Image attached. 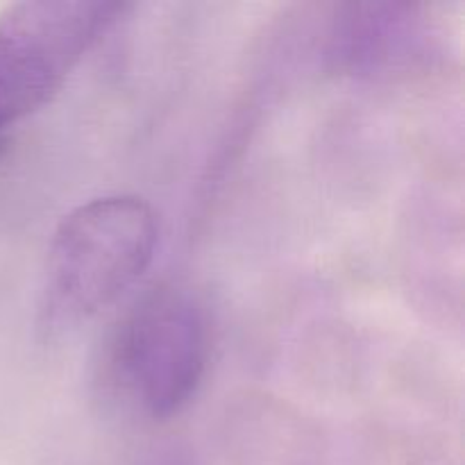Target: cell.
I'll use <instances>...</instances> for the list:
<instances>
[{
  "mask_svg": "<svg viewBox=\"0 0 465 465\" xmlns=\"http://www.w3.org/2000/svg\"><path fill=\"white\" fill-rule=\"evenodd\" d=\"M159 221L139 195H100L54 227L45 257V312L77 322L116 302L154 259Z\"/></svg>",
  "mask_w": 465,
  "mask_h": 465,
  "instance_id": "6da1fadb",
  "label": "cell"
},
{
  "mask_svg": "<svg viewBox=\"0 0 465 465\" xmlns=\"http://www.w3.org/2000/svg\"><path fill=\"white\" fill-rule=\"evenodd\" d=\"M209 322L189 289L157 284L123 316L109 348L118 393L139 413L168 420L195 398L209 363Z\"/></svg>",
  "mask_w": 465,
  "mask_h": 465,
  "instance_id": "7a4b0ae2",
  "label": "cell"
},
{
  "mask_svg": "<svg viewBox=\"0 0 465 465\" xmlns=\"http://www.w3.org/2000/svg\"><path fill=\"white\" fill-rule=\"evenodd\" d=\"M125 9L103 0H23L0 12V148L62 91Z\"/></svg>",
  "mask_w": 465,
  "mask_h": 465,
  "instance_id": "3957f363",
  "label": "cell"
},
{
  "mask_svg": "<svg viewBox=\"0 0 465 465\" xmlns=\"http://www.w3.org/2000/svg\"><path fill=\"white\" fill-rule=\"evenodd\" d=\"M431 48L434 36L413 5H345L330 30V59L339 71L354 75L413 68Z\"/></svg>",
  "mask_w": 465,
  "mask_h": 465,
  "instance_id": "277c9868",
  "label": "cell"
}]
</instances>
